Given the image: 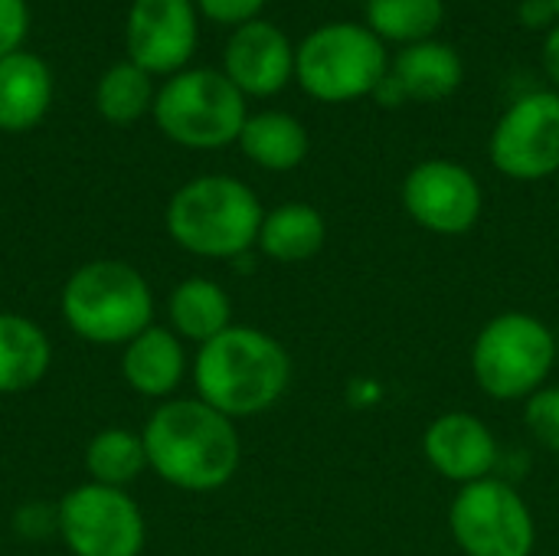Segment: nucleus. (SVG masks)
Instances as JSON below:
<instances>
[{"mask_svg":"<svg viewBox=\"0 0 559 556\" xmlns=\"http://www.w3.org/2000/svg\"><path fill=\"white\" fill-rule=\"evenodd\" d=\"M147 469L180 492H216L233 482L242 462L239 429L229 416L193 400H164L144 423Z\"/></svg>","mask_w":559,"mask_h":556,"instance_id":"1","label":"nucleus"},{"mask_svg":"<svg viewBox=\"0 0 559 556\" xmlns=\"http://www.w3.org/2000/svg\"><path fill=\"white\" fill-rule=\"evenodd\" d=\"M292 383V357L285 344L259 328L233 324L200 344L193 357V387L203 403L229 419L272 410Z\"/></svg>","mask_w":559,"mask_h":556,"instance_id":"2","label":"nucleus"},{"mask_svg":"<svg viewBox=\"0 0 559 556\" xmlns=\"http://www.w3.org/2000/svg\"><path fill=\"white\" fill-rule=\"evenodd\" d=\"M265 210L236 177L206 174L183 184L167 203L170 239L200 259H236L259 242Z\"/></svg>","mask_w":559,"mask_h":556,"instance_id":"3","label":"nucleus"},{"mask_svg":"<svg viewBox=\"0 0 559 556\" xmlns=\"http://www.w3.org/2000/svg\"><path fill=\"white\" fill-rule=\"evenodd\" d=\"M59 311L69 331L88 344H128L154 324V292L134 265L95 259L69 275Z\"/></svg>","mask_w":559,"mask_h":556,"instance_id":"4","label":"nucleus"},{"mask_svg":"<svg viewBox=\"0 0 559 556\" xmlns=\"http://www.w3.org/2000/svg\"><path fill=\"white\" fill-rule=\"evenodd\" d=\"M559 357L557 334L527 311L495 315L472 344V377L498 403H524L547 387Z\"/></svg>","mask_w":559,"mask_h":556,"instance_id":"5","label":"nucleus"},{"mask_svg":"<svg viewBox=\"0 0 559 556\" xmlns=\"http://www.w3.org/2000/svg\"><path fill=\"white\" fill-rule=\"evenodd\" d=\"M390 72L386 43L364 23H328L295 49L298 85L324 105H347L373 95Z\"/></svg>","mask_w":559,"mask_h":556,"instance_id":"6","label":"nucleus"},{"mask_svg":"<svg viewBox=\"0 0 559 556\" xmlns=\"http://www.w3.org/2000/svg\"><path fill=\"white\" fill-rule=\"evenodd\" d=\"M160 131L197 151H213L239 141L246 125V95L216 69H190L174 75L154 98Z\"/></svg>","mask_w":559,"mask_h":556,"instance_id":"7","label":"nucleus"},{"mask_svg":"<svg viewBox=\"0 0 559 556\" xmlns=\"http://www.w3.org/2000/svg\"><path fill=\"white\" fill-rule=\"evenodd\" d=\"M449 528L465 556H531L537 547L534 511L514 485L495 475L459 488Z\"/></svg>","mask_w":559,"mask_h":556,"instance_id":"8","label":"nucleus"},{"mask_svg":"<svg viewBox=\"0 0 559 556\" xmlns=\"http://www.w3.org/2000/svg\"><path fill=\"white\" fill-rule=\"evenodd\" d=\"M56 531L72 556H141L147 528L124 488L79 485L56 508Z\"/></svg>","mask_w":559,"mask_h":556,"instance_id":"9","label":"nucleus"},{"mask_svg":"<svg viewBox=\"0 0 559 556\" xmlns=\"http://www.w3.org/2000/svg\"><path fill=\"white\" fill-rule=\"evenodd\" d=\"M491 164L511 180L559 174V92L518 98L491 131Z\"/></svg>","mask_w":559,"mask_h":556,"instance_id":"10","label":"nucleus"},{"mask_svg":"<svg viewBox=\"0 0 559 556\" xmlns=\"http://www.w3.org/2000/svg\"><path fill=\"white\" fill-rule=\"evenodd\" d=\"M403 206L423 229L436 236H462L475 229L485 210L478 177L449 157L419 161L403 180Z\"/></svg>","mask_w":559,"mask_h":556,"instance_id":"11","label":"nucleus"},{"mask_svg":"<svg viewBox=\"0 0 559 556\" xmlns=\"http://www.w3.org/2000/svg\"><path fill=\"white\" fill-rule=\"evenodd\" d=\"M197 46V13L190 0H134L128 16L131 62L147 75L177 72Z\"/></svg>","mask_w":559,"mask_h":556,"instance_id":"12","label":"nucleus"},{"mask_svg":"<svg viewBox=\"0 0 559 556\" xmlns=\"http://www.w3.org/2000/svg\"><path fill=\"white\" fill-rule=\"evenodd\" d=\"M423 452L429 465L455 485H472L491 478L498 465V439L475 413L452 410L429 423L423 436Z\"/></svg>","mask_w":559,"mask_h":556,"instance_id":"13","label":"nucleus"},{"mask_svg":"<svg viewBox=\"0 0 559 556\" xmlns=\"http://www.w3.org/2000/svg\"><path fill=\"white\" fill-rule=\"evenodd\" d=\"M223 62H226V79L242 95L269 98L282 92L295 75V46L278 26L265 20H252L233 33Z\"/></svg>","mask_w":559,"mask_h":556,"instance_id":"14","label":"nucleus"},{"mask_svg":"<svg viewBox=\"0 0 559 556\" xmlns=\"http://www.w3.org/2000/svg\"><path fill=\"white\" fill-rule=\"evenodd\" d=\"M124 383L151 400H167L187 377V351L183 341L160 324L144 328L138 338L124 344L121 354Z\"/></svg>","mask_w":559,"mask_h":556,"instance_id":"15","label":"nucleus"},{"mask_svg":"<svg viewBox=\"0 0 559 556\" xmlns=\"http://www.w3.org/2000/svg\"><path fill=\"white\" fill-rule=\"evenodd\" d=\"M52 95L49 69L33 52H10L0 59V128L26 131L33 128Z\"/></svg>","mask_w":559,"mask_h":556,"instance_id":"16","label":"nucleus"},{"mask_svg":"<svg viewBox=\"0 0 559 556\" xmlns=\"http://www.w3.org/2000/svg\"><path fill=\"white\" fill-rule=\"evenodd\" d=\"M167 318H170V331L180 341L206 344L226 328H233V301L219 282L193 275L170 292Z\"/></svg>","mask_w":559,"mask_h":556,"instance_id":"17","label":"nucleus"},{"mask_svg":"<svg viewBox=\"0 0 559 556\" xmlns=\"http://www.w3.org/2000/svg\"><path fill=\"white\" fill-rule=\"evenodd\" d=\"M52 364L46 331L23 315L0 311V393H23L36 387Z\"/></svg>","mask_w":559,"mask_h":556,"instance_id":"18","label":"nucleus"},{"mask_svg":"<svg viewBox=\"0 0 559 556\" xmlns=\"http://www.w3.org/2000/svg\"><path fill=\"white\" fill-rule=\"evenodd\" d=\"M390 72L400 79L409 102H442L462 85V56L436 39L403 46L390 62Z\"/></svg>","mask_w":559,"mask_h":556,"instance_id":"19","label":"nucleus"},{"mask_svg":"<svg viewBox=\"0 0 559 556\" xmlns=\"http://www.w3.org/2000/svg\"><path fill=\"white\" fill-rule=\"evenodd\" d=\"M324 239H328V223L311 203H282L265 213L255 246L272 262L295 265L314 259L324 249Z\"/></svg>","mask_w":559,"mask_h":556,"instance_id":"20","label":"nucleus"},{"mask_svg":"<svg viewBox=\"0 0 559 556\" xmlns=\"http://www.w3.org/2000/svg\"><path fill=\"white\" fill-rule=\"evenodd\" d=\"M242 154L275 174L295 170L308 157V131L305 125L288 111H259L249 115L239 131Z\"/></svg>","mask_w":559,"mask_h":556,"instance_id":"21","label":"nucleus"},{"mask_svg":"<svg viewBox=\"0 0 559 556\" xmlns=\"http://www.w3.org/2000/svg\"><path fill=\"white\" fill-rule=\"evenodd\" d=\"M147 469V449L141 433L111 426L92 436L85 446V472L95 485L124 488Z\"/></svg>","mask_w":559,"mask_h":556,"instance_id":"22","label":"nucleus"},{"mask_svg":"<svg viewBox=\"0 0 559 556\" xmlns=\"http://www.w3.org/2000/svg\"><path fill=\"white\" fill-rule=\"evenodd\" d=\"M367 26L383 43H426L445 20V0H367Z\"/></svg>","mask_w":559,"mask_h":556,"instance_id":"23","label":"nucleus"},{"mask_svg":"<svg viewBox=\"0 0 559 556\" xmlns=\"http://www.w3.org/2000/svg\"><path fill=\"white\" fill-rule=\"evenodd\" d=\"M95 105H98L102 118H108L111 125L138 121L151 108V75L134 62L111 66L98 82Z\"/></svg>","mask_w":559,"mask_h":556,"instance_id":"24","label":"nucleus"},{"mask_svg":"<svg viewBox=\"0 0 559 556\" xmlns=\"http://www.w3.org/2000/svg\"><path fill=\"white\" fill-rule=\"evenodd\" d=\"M524 423L544 449L559 456V387H544L524 400Z\"/></svg>","mask_w":559,"mask_h":556,"instance_id":"25","label":"nucleus"},{"mask_svg":"<svg viewBox=\"0 0 559 556\" xmlns=\"http://www.w3.org/2000/svg\"><path fill=\"white\" fill-rule=\"evenodd\" d=\"M26 36V3L23 0H0V59L16 52V43Z\"/></svg>","mask_w":559,"mask_h":556,"instance_id":"26","label":"nucleus"},{"mask_svg":"<svg viewBox=\"0 0 559 556\" xmlns=\"http://www.w3.org/2000/svg\"><path fill=\"white\" fill-rule=\"evenodd\" d=\"M265 3H269V0H200V7H203V13H206L210 20H216V23H236V26L252 23L255 13H259Z\"/></svg>","mask_w":559,"mask_h":556,"instance_id":"27","label":"nucleus"},{"mask_svg":"<svg viewBox=\"0 0 559 556\" xmlns=\"http://www.w3.org/2000/svg\"><path fill=\"white\" fill-rule=\"evenodd\" d=\"M518 16L527 29H554L559 20L554 0H521Z\"/></svg>","mask_w":559,"mask_h":556,"instance_id":"28","label":"nucleus"},{"mask_svg":"<svg viewBox=\"0 0 559 556\" xmlns=\"http://www.w3.org/2000/svg\"><path fill=\"white\" fill-rule=\"evenodd\" d=\"M370 98H377L383 108H400L403 102H409L406 98V92H403V85H400V79L393 75V72H386L380 82H377V88H373V95Z\"/></svg>","mask_w":559,"mask_h":556,"instance_id":"29","label":"nucleus"},{"mask_svg":"<svg viewBox=\"0 0 559 556\" xmlns=\"http://www.w3.org/2000/svg\"><path fill=\"white\" fill-rule=\"evenodd\" d=\"M544 69H547V75L559 85V23L547 33V39H544Z\"/></svg>","mask_w":559,"mask_h":556,"instance_id":"30","label":"nucleus"},{"mask_svg":"<svg viewBox=\"0 0 559 556\" xmlns=\"http://www.w3.org/2000/svg\"><path fill=\"white\" fill-rule=\"evenodd\" d=\"M554 7H557V16H559V0H554Z\"/></svg>","mask_w":559,"mask_h":556,"instance_id":"31","label":"nucleus"},{"mask_svg":"<svg viewBox=\"0 0 559 556\" xmlns=\"http://www.w3.org/2000/svg\"><path fill=\"white\" fill-rule=\"evenodd\" d=\"M360 3H367V0H360Z\"/></svg>","mask_w":559,"mask_h":556,"instance_id":"32","label":"nucleus"}]
</instances>
